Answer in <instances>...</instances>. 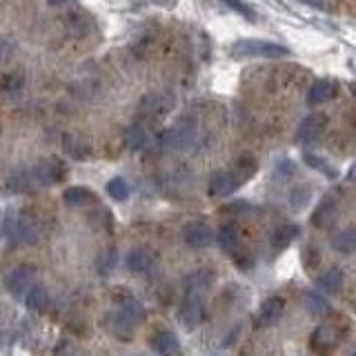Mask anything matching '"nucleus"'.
<instances>
[{
	"label": "nucleus",
	"instance_id": "obj_19",
	"mask_svg": "<svg viewBox=\"0 0 356 356\" xmlns=\"http://www.w3.org/2000/svg\"><path fill=\"white\" fill-rule=\"evenodd\" d=\"M25 303L31 312H44L49 307V292L40 283H33L25 294Z\"/></svg>",
	"mask_w": 356,
	"mask_h": 356
},
{
	"label": "nucleus",
	"instance_id": "obj_38",
	"mask_svg": "<svg viewBox=\"0 0 356 356\" xmlns=\"http://www.w3.org/2000/svg\"><path fill=\"white\" fill-rule=\"evenodd\" d=\"M303 3H307L312 7H325V5H330V0H303Z\"/></svg>",
	"mask_w": 356,
	"mask_h": 356
},
{
	"label": "nucleus",
	"instance_id": "obj_30",
	"mask_svg": "<svg viewBox=\"0 0 356 356\" xmlns=\"http://www.w3.org/2000/svg\"><path fill=\"white\" fill-rule=\"evenodd\" d=\"M107 194L114 198V200H127L129 198V185L125 178H111V181L107 183Z\"/></svg>",
	"mask_w": 356,
	"mask_h": 356
},
{
	"label": "nucleus",
	"instance_id": "obj_28",
	"mask_svg": "<svg viewBox=\"0 0 356 356\" xmlns=\"http://www.w3.org/2000/svg\"><path fill=\"white\" fill-rule=\"evenodd\" d=\"M125 145L131 152H140L147 145V129L143 125H131L125 131Z\"/></svg>",
	"mask_w": 356,
	"mask_h": 356
},
{
	"label": "nucleus",
	"instance_id": "obj_31",
	"mask_svg": "<svg viewBox=\"0 0 356 356\" xmlns=\"http://www.w3.org/2000/svg\"><path fill=\"white\" fill-rule=\"evenodd\" d=\"M67 27H70V31L76 33V36H85V33L92 31V20L83 14H74L67 20Z\"/></svg>",
	"mask_w": 356,
	"mask_h": 356
},
{
	"label": "nucleus",
	"instance_id": "obj_33",
	"mask_svg": "<svg viewBox=\"0 0 356 356\" xmlns=\"http://www.w3.org/2000/svg\"><path fill=\"white\" fill-rule=\"evenodd\" d=\"M309 196H312L309 187H296L292 189V194H289V203H292L294 209H303L307 205Z\"/></svg>",
	"mask_w": 356,
	"mask_h": 356
},
{
	"label": "nucleus",
	"instance_id": "obj_24",
	"mask_svg": "<svg viewBox=\"0 0 356 356\" xmlns=\"http://www.w3.org/2000/svg\"><path fill=\"white\" fill-rule=\"evenodd\" d=\"M238 241H241V234H238V227L232 225V222H227V225H222L218 229V236H216V243L220 250L225 252H234L238 248Z\"/></svg>",
	"mask_w": 356,
	"mask_h": 356
},
{
	"label": "nucleus",
	"instance_id": "obj_4",
	"mask_svg": "<svg viewBox=\"0 0 356 356\" xmlns=\"http://www.w3.org/2000/svg\"><path fill=\"white\" fill-rule=\"evenodd\" d=\"M36 283V270L31 265H18L5 276V287L9 294L22 296L27 294V289Z\"/></svg>",
	"mask_w": 356,
	"mask_h": 356
},
{
	"label": "nucleus",
	"instance_id": "obj_18",
	"mask_svg": "<svg viewBox=\"0 0 356 356\" xmlns=\"http://www.w3.org/2000/svg\"><path fill=\"white\" fill-rule=\"evenodd\" d=\"M332 250L339 254H354L356 252V227H345L332 236Z\"/></svg>",
	"mask_w": 356,
	"mask_h": 356
},
{
	"label": "nucleus",
	"instance_id": "obj_8",
	"mask_svg": "<svg viewBox=\"0 0 356 356\" xmlns=\"http://www.w3.org/2000/svg\"><path fill=\"white\" fill-rule=\"evenodd\" d=\"M174 107V96L167 92H154L149 96L143 98L140 103V114L149 116V118H163L172 111Z\"/></svg>",
	"mask_w": 356,
	"mask_h": 356
},
{
	"label": "nucleus",
	"instance_id": "obj_11",
	"mask_svg": "<svg viewBox=\"0 0 356 356\" xmlns=\"http://www.w3.org/2000/svg\"><path fill=\"white\" fill-rule=\"evenodd\" d=\"M283 312H285V300L281 296H272V298L263 300L259 314H256V325H259V327L274 325V323L281 321Z\"/></svg>",
	"mask_w": 356,
	"mask_h": 356
},
{
	"label": "nucleus",
	"instance_id": "obj_6",
	"mask_svg": "<svg viewBox=\"0 0 356 356\" xmlns=\"http://www.w3.org/2000/svg\"><path fill=\"white\" fill-rule=\"evenodd\" d=\"M214 229H211L207 222L203 220H192L187 222L185 229H183V241L194 250H205L214 243Z\"/></svg>",
	"mask_w": 356,
	"mask_h": 356
},
{
	"label": "nucleus",
	"instance_id": "obj_14",
	"mask_svg": "<svg viewBox=\"0 0 356 356\" xmlns=\"http://www.w3.org/2000/svg\"><path fill=\"white\" fill-rule=\"evenodd\" d=\"M152 345L161 356H183L181 343H178V339L172 332H165V330L156 332L154 339H152Z\"/></svg>",
	"mask_w": 356,
	"mask_h": 356
},
{
	"label": "nucleus",
	"instance_id": "obj_29",
	"mask_svg": "<svg viewBox=\"0 0 356 356\" xmlns=\"http://www.w3.org/2000/svg\"><path fill=\"white\" fill-rule=\"evenodd\" d=\"M305 307H307L309 314H314V316H327L330 312H332L327 300L323 298L321 294H314V292L305 296Z\"/></svg>",
	"mask_w": 356,
	"mask_h": 356
},
{
	"label": "nucleus",
	"instance_id": "obj_16",
	"mask_svg": "<svg viewBox=\"0 0 356 356\" xmlns=\"http://www.w3.org/2000/svg\"><path fill=\"white\" fill-rule=\"evenodd\" d=\"M334 94H337V85H334V81L321 78V81H316L314 85L309 87L307 105H323V103H327V100H332Z\"/></svg>",
	"mask_w": 356,
	"mask_h": 356
},
{
	"label": "nucleus",
	"instance_id": "obj_22",
	"mask_svg": "<svg viewBox=\"0 0 356 356\" xmlns=\"http://www.w3.org/2000/svg\"><path fill=\"white\" fill-rule=\"evenodd\" d=\"M334 218H337V200H334V198H325L316 207L314 214H312V222H314V227H327V225H332Z\"/></svg>",
	"mask_w": 356,
	"mask_h": 356
},
{
	"label": "nucleus",
	"instance_id": "obj_27",
	"mask_svg": "<svg viewBox=\"0 0 356 356\" xmlns=\"http://www.w3.org/2000/svg\"><path fill=\"white\" fill-rule=\"evenodd\" d=\"M63 200H65V203L70 205V207H83V205L89 203V200H92V192H89V189L83 187V185H76V187L65 189Z\"/></svg>",
	"mask_w": 356,
	"mask_h": 356
},
{
	"label": "nucleus",
	"instance_id": "obj_37",
	"mask_svg": "<svg viewBox=\"0 0 356 356\" xmlns=\"http://www.w3.org/2000/svg\"><path fill=\"white\" fill-rule=\"evenodd\" d=\"M294 172H296V167H294V163H289V161H281L278 163V178H289V176H294Z\"/></svg>",
	"mask_w": 356,
	"mask_h": 356
},
{
	"label": "nucleus",
	"instance_id": "obj_23",
	"mask_svg": "<svg viewBox=\"0 0 356 356\" xmlns=\"http://www.w3.org/2000/svg\"><path fill=\"white\" fill-rule=\"evenodd\" d=\"M7 187L11 192H31V189H38L31 170H16L7 178Z\"/></svg>",
	"mask_w": 356,
	"mask_h": 356
},
{
	"label": "nucleus",
	"instance_id": "obj_5",
	"mask_svg": "<svg viewBox=\"0 0 356 356\" xmlns=\"http://www.w3.org/2000/svg\"><path fill=\"white\" fill-rule=\"evenodd\" d=\"M31 174H33V181H36V187H51L63 181L65 167L60 161L47 159V161H40L38 165H33Z\"/></svg>",
	"mask_w": 356,
	"mask_h": 356
},
{
	"label": "nucleus",
	"instance_id": "obj_40",
	"mask_svg": "<svg viewBox=\"0 0 356 356\" xmlns=\"http://www.w3.org/2000/svg\"><path fill=\"white\" fill-rule=\"evenodd\" d=\"M354 356H356V354H354Z\"/></svg>",
	"mask_w": 356,
	"mask_h": 356
},
{
	"label": "nucleus",
	"instance_id": "obj_34",
	"mask_svg": "<svg viewBox=\"0 0 356 356\" xmlns=\"http://www.w3.org/2000/svg\"><path fill=\"white\" fill-rule=\"evenodd\" d=\"M114 265H116V252L114 250H107L100 254V259H98V267H100V272H111L114 270Z\"/></svg>",
	"mask_w": 356,
	"mask_h": 356
},
{
	"label": "nucleus",
	"instance_id": "obj_15",
	"mask_svg": "<svg viewBox=\"0 0 356 356\" xmlns=\"http://www.w3.org/2000/svg\"><path fill=\"white\" fill-rule=\"evenodd\" d=\"M211 287V274L205 270H198L194 274H189L185 278V294L187 296H200L205 298V294L209 292Z\"/></svg>",
	"mask_w": 356,
	"mask_h": 356
},
{
	"label": "nucleus",
	"instance_id": "obj_12",
	"mask_svg": "<svg viewBox=\"0 0 356 356\" xmlns=\"http://www.w3.org/2000/svg\"><path fill=\"white\" fill-rule=\"evenodd\" d=\"M325 127H327V118L323 116V114H307L303 120L298 122V127H296V138H298L300 143L316 140Z\"/></svg>",
	"mask_w": 356,
	"mask_h": 356
},
{
	"label": "nucleus",
	"instance_id": "obj_1",
	"mask_svg": "<svg viewBox=\"0 0 356 356\" xmlns=\"http://www.w3.org/2000/svg\"><path fill=\"white\" fill-rule=\"evenodd\" d=\"M5 236L14 245H33L40 238V225L25 211H9L5 218Z\"/></svg>",
	"mask_w": 356,
	"mask_h": 356
},
{
	"label": "nucleus",
	"instance_id": "obj_13",
	"mask_svg": "<svg viewBox=\"0 0 356 356\" xmlns=\"http://www.w3.org/2000/svg\"><path fill=\"white\" fill-rule=\"evenodd\" d=\"M125 265H127V270L134 274H147L154 267V254L145 248H136L127 254Z\"/></svg>",
	"mask_w": 356,
	"mask_h": 356
},
{
	"label": "nucleus",
	"instance_id": "obj_9",
	"mask_svg": "<svg viewBox=\"0 0 356 356\" xmlns=\"http://www.w3.org/2000/svg\"><path fill=\"white\" fill-rule=\"evenodd\" d=\"M339 341H341L339 327H334V325H318L314 332H312L309 345H312V350H314V352L327 354V352H332L334 348H337Z\"/></svg>",
	"mask_w": 356,
	"mask_h": 356
},
{
	"label": "nucleus",
	"instance_id": "obj_35",
	"mask_svg": "<svg viewBox=\"0 0 356 356\" xmlns=\"http://www.w3.org/2000/svg\"><path fill=\"white\" fill-rule=\"evenodd\" d=\"M229 9H234V11H238L241 16H245V18H254V14H252V7L245 3V0H222Z\"/></svg>",
	"mask_w": 356,
	"mask_h": 356
},
{
	"label": "nucleus",
	"instance_id": "obj_21",
	"mask_svg": "<svg viewBox=\"0 0 356 356\" xmlns=\"http://www.w3.org/2000/svg\"><path fill=\"white\" fill-rule=\"evenodd\" d=\"M316 285H318L321 292H325V294L339 292L341 285H343V272L339 270V267H327V270L316 278Z\"/></svg>",
	"mask_w": 356,
	"mask_h": 356
},
{
	"label": "nucleus",
	"instance_id": "obj_26",
	"mask_svg": "<svg viewBox=\"0 0 356 356\" xmlns=\"http://www.w3.org/2000/svg\"><path fill=\"white\" fill-rule=\"evenodd\" d=\"M134 323H129L125 316L120 314V312H116V314H111L109 316V330L116 334V337L120 341H129L131 339V334H134Z\"/></svg>",
	"mask_w": 356,
	"mask_h": 356
},
{
	"label": "nucleus",
	"instance_id": "obj_32",
	"mask_svg": "<svg viewBox=\"0 0 356 356\" xmlns=\"http://www.w3.org/2000/svg\"><path fill=\"white\" fill-rule=\"evenodd\" d=\"M305 163L309 167H314V170H318L321 174H327L330 178H337V167L330 165L325 159H321V156H316V154H305Z\"/></svg>",
	"mask_w": 356,
	"mask_h": 356
},
{
	"label": "nucleus",
	"instance_id": "obj_7",
	"mask_svg": "<svg viewBox=\"0 0 356 356\" xmlns=\"http://www.w3.org/2000/svg\"><path fill=\"white\" fill-rule=\"evenodd\" d=\"M207 321V307L200 296H187L181 307V323L187 330H196Z\"/></svg>",
	"mask_w": 356,
	"mask_h": 356
},
{
	"label": "nucleus",
	"instance_id": "obj_39",
	"mask_svg": "<svg viewBox=\"0 0 356 356\" xmlns=\"http://www.w3.org/2000/svg\"><path fill=\"white\" fill-rule=\"evenodd\" d=\"M0 134H3V129H0Z\"/></svg>",
	"mask_w": 356,
	"mask_h": 356
},
{
	"label": "nucleus",
	"instance_id": "obj_25",
	"mask_svg": "<svg viewBox=\"0 0 356 356\" xmlns=\"http://www.w3.org/2000/svg\"><path fill=\"white\" fill-rule=\"evenodd\" d=\"M118 312L122 316H125L129 323H134V325H138V323L143 321L145 316V309H143V303H138L136 298H122L120 305H118Z\"/></svg>",
	"mask_w": 356,
	"mask_h": 356
},
{
	"label": "nucleus",
	"instance_id": "obj_36",
	"mask_svg": "<svg viewBox=\"0 0 356 356\" xmlns=\"http://www.w3.org/2000/svg\"><path fill=\"white\" fill-rule=\"evenodd\" d=\"M11 56H14V44H11L7 38H0V65L11 60Z\"/></svg>",
	"mask_w": 356,
	"mask_h": 356
},
{
	"label": "nucleus",
	"instance_id": "obj_2",
	"mask_svg": "<svg viewBox=\"0 0 356 356\" xmlns=\"http://www.w3.org/2000/svg\"><path fill=\"white\" fill-rule=\"evenodd\" d=\"M232 54L236 58H285L289 56V47L263 38H243L232 44Z\"/></svg>",
	"mask_w": 356,
	"mask_h": 356
},
{
	"label": "nucleus",
	"instance_id": "obj_17",
	"mask_svg": "<svg viewBox=\"0 0 356 356\" xmlns=\"http://www.w3.org/2000/svg\"><path fill=\"white\" fill-rule=\"evenodd\" d=\"M63 149H65V154H70L76 161H85V159H89V154H92L89 143L83 136H78V134H65Z\"/></svg>",
	"mask_w": 356,
	"mask_h": 356
},
{
	"label": "nucleus",
	"instance_id": "obj_3",
	"mask_svg": "<svg viewBox=\"0 0 356 356\" xmlns=\"http://www.w3.org/2000/svg\"><path fill=\"white\" fill-rule=\"evenodd\" d=\"M198 140V127L192 118H183L178 120L176 125H172L161 136V145L170 152H181V149H189L192 145Z\"/></svg>",
	"mask_w": 356,
	"mask_h": 356
},
{
	"label": "nucleus",
	"instance_id": "obj_20",
	"mask_svg": "<svg viewBox=\"0 0 356 356\" xmlns=\"http://www.w3.org/2000/svg\"><path fill=\"white\" fill-rule=\"evenodd\" d=\"M298 227L296 225H281V227H276L272 232V236H270V248L276 250V252H281L285 250L289 243H294L296 236H298Z\"/></svg>",
	"mask_w": 356,
	"mask_h": 356
},
{
	"label": "nucleus",
	"instance_id": "obj_10",
	"mask_svg": "<svg viewBox=\"0 0 356 356\" xmlns=\"http://www.w3.org/2000/svg\"><path fill=\"white\" fill-rule=\"evenodd\" d=\"M241 183H238V178L234 172H227V170H218L211 174L209 178V196H214V198H225L229 194H234V189H236Z\"/></svg>",
	"mask_w": 356,
	"mask_h": 356
}]
</instances>
